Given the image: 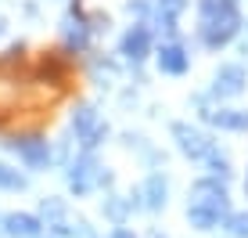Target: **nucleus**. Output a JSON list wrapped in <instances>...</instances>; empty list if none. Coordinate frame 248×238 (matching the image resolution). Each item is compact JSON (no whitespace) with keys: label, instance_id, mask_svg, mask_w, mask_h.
Returning a JSON list of instances; mask_svg holds the SVG:
<instances>
[{"label":"nucleus","instance_id":"1","mask_svg":"<svg viewBox=\"0 0 248 238\" xmlns=\"http://www.w3.org/2000/svg\"><path fill=\"white\" fill-rule=\"evenodd\" d=\"M15 148L25 155V163H29V166L47 163V144H44V141H15Z\"/></svg>","mask_w":248,"mask_h":238},{"label":"nucleus","instance_id":"2","mask_svg":"<svg viewBox=\"0 0 248 238\" xmlns=\"http://www.w3.org/2000/svg\"><path fill=\"white\" fill-rule=\"evenodd\" d=\"M36 220L32 217H7V231L11 235H22V238H29V235H36Z\"/></svg>","mask_w":248,"mask_h":238},{"label":"nucleus","instance_id":"3","mask_svg":"<svg viewBox=\"0 0 248 238\" xmlns=\"http://www.w3.org/2000/svg\"><path fill=\"white\" fill-rule=\"evenodd\" d=\"M162 69L180 72V69H184V54H180L176 47H166V51H162Z\"/></svg>","mask_w":248,"mask_h":238},{"label":"nucleus","instance_id":"4","mask_svg":"<svg viewBox=\"0 0 248 238\" xmlns=\"http://www.w3.org/2000/svg\"><path fill=\"white\" fill-rule=\"evenodd\" d=\"M22 173H18V170H11V166H4V163H0V188H22Z\"/></svg>","mask_w":248,"mask_h":238},{"label":"nucleus","instance_id":"5","mask_svg":"<svg viewBox=\"0 0 248 238\" xmlns=\"http://www.w3.org/2000/svg\"><path fill=\"white\" fill-rule=\"evenodd\" d=\"M144 44H148V36H144L140 29H137V33H130V36H126V51H130L133 58H140V51H144Z\"/></svg>","mask_w":248,"mask_h":238}]
</instances>
